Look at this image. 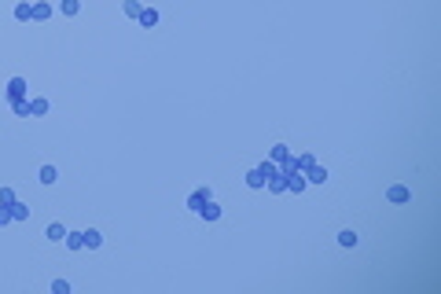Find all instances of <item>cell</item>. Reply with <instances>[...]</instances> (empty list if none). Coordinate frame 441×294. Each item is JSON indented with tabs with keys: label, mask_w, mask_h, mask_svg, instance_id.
Here are the masks:
<instances>
[{
	"label": "cell",
	"mask_w": 441,
	"mask_h": 294,
	"mask_svg": "<svg viewBox=\"0 0 441 294\" xmlns=\"http://www.w3.org/2000/svg\"><path fill=\"white\" fill-rule=\"evenodd\" d=\"M206 199H210V191H206V188H199V191H192V199H187V206H192V210L199 213V206L206 203Z\"/></svg>",
	"instance_id": "14"
},
{
	"label": "cell",
	"mask_w": 441,
	"mask_h": 294,
	"mask_svg": "<svg viewBox=\"0 0 441 294\" xmlns=\"http://www.w3.org/2000/svg\"><path fill=\"white\" fill-rule=\"evenodd\" d=\"M48 100H44V96H34V100H29V118H44V114H48Z\"/></svg>",
	"instance_id": "4"
},
{
	"label": "cell",
	"mask_w": 441,
	"mask_h": 294,
	"mask_svg": "<svg viewBox=\"0 0 441 294\" xmlns=\"http://www.w3.org/2000/svg\"><path fill=\"white\" fill-rule=\"evenodd\" d=\"M287 158H291V147H287V144H276L272 154H269V162H276V166H283Z\"/></svg>",
	"instance_id": "9"
},
{
	"label": "cell",
	"mask_w": 441,
	"mask_h": 294,
	"mask_svg": "<svg viewBox=\"0 0 441 294\" xmlns=\"http://www.w3.org/2000/svg\"><path fill=\"white\" fill-rule=\"evenodd\" d=\"M265 180H269V169H265V162L254 166V169L246 173V184H250V188H265Z\"/></svg>",
	"instance_id": "2"
},
{
	"label": "cell",
	"mask_w": 441,
	"mask_h": 294,
	"mask_svg": "<svg viewBox=\"0 0 441 294\" xmlns=\"http://www.w3.org/2000/svg\"><path fill=\"white\" fill-rule=\"evenodd\" d=\"M44 236H48L52 243H62V239H67V228H62V224L55 221V224H48V232H44Z\"/></svg>",
	"instance_id": "15"
},
{
	"label": "cell",
	"mask_w": 441,
	"mask_h": 294,
	"mask_svg": "<svg viewBox=\"0 0 441 294\" xmlns=\"http://www.w3.org/2000/svg\"><path fill=\"white\" fill-rule=\"evenodd\" d=\"M62 246H67V250H85V232H67Z\"/></svg>",
	"instance_id": "7"
},
{
	"label": "cell",
	"mask_w": 441,
	"mask_h": 294,
	"mask_svg": "<svg viewBox=\"0 0 441 294\" xmlns=\"http://www.w3.org/2000/svg\"><path fill=\"white\" fill-rule=\"evenodd\" d=\"M15 217H11V206H4V203H0V228H4V224H11Z\"/></svg>",
	"instance_id": "23"
},
{
	"label": "cell",
	"mask_w": 441,
	"mask_h": 294,
	"mask_svg": "<svg viewBox=\"0 0 441 294\" xmlns=\"http://www.w3.org/2000/svg\"><path fill=\"white\" fill-rule=\"evenodd\" d=\"M0 203L11 206V203H15V188H0Z\"/></svg>",
	"instance_id": "24"
},
{
	"label": "cell",
	"mask_w": 441,
	"mask_h": 294,
	"mask_svg": "<svg viewBox=\"0 0 441 294\" xmlns=\"http://www.w3.org/2000/svg\"><path fill=\"white\" fill-rule=\"evenodd\" d=\"M140 11H144L140 0H125V15H129V19H140Z\"/></svg>",
	"instance_id": "20"
},
{
	"label": "cell",
	"mask_w": 441,
	"mask_h": 294,
	"mask_svg": "<svg viewBox=\"0 0 441 294\" xmlns=\"http://www.w3.org/2000/svg\"><path fill=\"white\" fill-rule=\"evenodd\" d=\"M29 8H34V4H29V0H22V4L15 8V19H19V22H26V19H29Z\"/></svg>",
	"instance_id": "22"
},
{
	"label": "cell",
	"mask_w": 441,
	"mask_h": 294,
	"mask_svg": "<svg viewBox=\"0 0 441 294\" xmlns=\"http://www.w3.org/2000/svg\"><path fill=\"white\" fill-rule=\"evenodd\" d=\"M338 243H342V246H357V243H360V236H357L353 228H345V232H338Z\"/></svg>",
	"instance_id": "17"
},
{
	"label": "cell",
	"mask_w": 441,
	"mask_h": 294,
	"mask_svg": "<svg viewBox=\"0 0 441 294\" xmlns=\"http://www.w3.org/2000/svg\"><path fill=\"white\" fill-rule=\"evenodd\" d=\"M199 217H202V221H217V217H220V206L213 203V199H206V203L199 206Z\"/></svg>",
	"instance_id": "5"
},
{
	"label": "cell",
	"mask_w": 441,
	"mask_h": 294,
	"mask_svg": "<svg viewBox=\"0 0 441 294\" xmlns=\"http://www.w3.org/2000/svg\"><path fill=\"white\" fill-rule=\"evenodd\" d=\"M140 26H144V29L159 26V11H154V8H144V11H140Z\"/></svg>",
	"instance_id": "11"
},
{
	"label": "cell",
	"mask_w": 441,
	"mask_h": 294,
	"mask_svg": "<svg viewBox=\"0 0 441 294\" xmlns=\"http://www.w3.org/2000/svg\"><path fill=\"white\" fill-rule=\"evenodd\" d=\"M265 188L276 191V195H283V191H287V177H283V173H272L269 180H265Z\"/></svg>",
	"instance_id": "8"
},
{
	"label": "cell",
	"mask_w": 441,
	"mask_h": 294,
	"mask_svg": "<svg viewBox=\"0 0 441 294\" xmlns=\"http://www.w3.org/2000/svg\"><path fill=\"white\" fill-rule=\"evenodd\" d=\"M100 243H103V236H100V232H96V228H85V246H88V250H96Z\"/></svg>",
	"instance_id": "16"
},
{
	"label": "cell",
	"mask_w": 441,
	"mask_h": 294,
	"mask_svg": "<svg viewBox=\"0 0 441 294\" xmlns=\"http://www.w3.org/2000/svg\"><path fill=\"white\" fill-rule=\"evenodd\" d=\"M11 217H15V221H29V206L15 199V203H11Z\"/></svg>",
	"instance_id": "13"
},
{
	"label": "cell",
	"mask_w": 441,
	"mask_h": 294,
	"mask_svg": "<svg viewBox=\"0 0 441 294\" xmlns=\"http://www.w3.org/2000/svg\"><path fill=\"white\" fill-rule=\"evenodd\" d=\"M52 294H70V283H67V280H55V283H52Z\"/></svg>",
	"instance_id": "25"
},
{
	"label": "cell",
	"mask_w": 441,
	"mask_h": 294,
	"mask_svg": "<svg viewBox=\"0 0 441 294\" xmlns=\"http://www.w3.org/2000/svg\"><path fill=\"white\" fill-rule=\"evenodd\" d=\"M59 11L62 15H77L81 11V0H59Z\"/></svg>",
	"instance_id": "18"
},
{
	"label": "cell",
	"mask_w": 441,
	"mask_h": 294,
	"mask_svg": "<svg viewBox=\"0 0 441 294\" xmlns=\"http://www.w3.org/2000/svg\"><path fill=\"white\" fill-rule=\"evenodd\" d=\"M11 111L19 118H29V100H11Z\"/></svg>",
	"instance_id": "19"
},
{
	"label": "cell",
	"mask_w": 441,
	"mask_h": 294,
	"mask_svg": "<svg viewBox=\"0 0 441 294\" xmlns=\"http://www.w3.org/2000/svg\"><path fill=\"white\" fill-rule=\"evenodd\" d=\"M29 19H34V22H48V19H52V4H44V0H37V4L29 8Z\"/></svg>",
	"instance_id": "3"
},
{
	"label": "cell",
	"mask_w": 441,
	"mask_h": 294,
	"mask_svg": "<svg viewBox=\"0 0 441 294\" xmlns=\"http://www.w3.org/2000/svg\"><path fill=\"white\" fill-rule=\"evenodd\" d=\"M408 199H412V191H408L404 184H393L390 188V203H408Z\"/></svg>",
	"instance_id": "10"
},
{
	"label": "cell",
	"mask_w": 441,
	"mask_h": 294,
	"mask_svg": "<svg viewBox=\"0 0 441 294\" xmlns=\"http://www.w3.org/2000/svg\"><path fill=\"white\" fill-rule=\"evenodd\" d=\"M37 180H41V184H55V180H59V169H55V166H41Z\"/></svg>",
	"instance_id": "12"
},
{
	"label": "cell",
	"mask_w": 441,
	"mask_h": 294,
	"mask_svg": "<svg viewBox=\"0 0 441 294\" xmlns=\"http://www.w3.org/2000/svg\"><path fill=\"white\" fill-rule=\"evenodd\" d=\"M11 100H29V81L26 77H11L8 81V103Z\"/></svg>",
	"instance_id": "1"
},
{
	"label": "cell",
	"mask_w": 441,
	"mask_h": 294,
	"mask_svg": "<svg viewBox=\"0 0 441 294\" xmlns=\"http://www.w3.org/2000/svg\"><path fill=\"white\" fill-rule=\"evenodd\" d=\"M305 180H309V184H324V180H327V169H324L320 162H312V166L305 169Z\"/></svg>",
	"instance_id": "6"
},
{
	"label": "cell",
	"mask_w": 441,
	"mask_h": 294,
	"mask_svg": "<svg viewBox=\"0 0 441 294\" xmlns=\"http://www.w3.org/2000/svg\"><path fill=\"white\" fill-rule=\"evenodd\" d=\"M312 162H317L312 154H294V169H302V173H305V169H309Z\"/></svg>",
	"instance_id": "21"
}]
</instances>
